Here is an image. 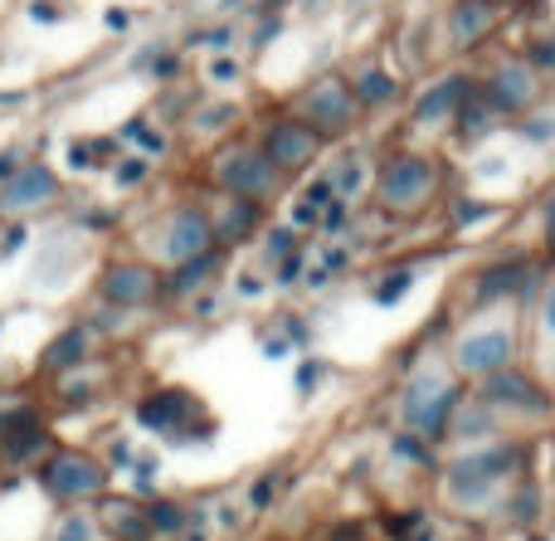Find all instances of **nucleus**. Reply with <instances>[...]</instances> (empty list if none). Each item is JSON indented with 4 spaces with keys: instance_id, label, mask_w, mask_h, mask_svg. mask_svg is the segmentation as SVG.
Instances as JSON below:
<instances>
[{
    "instance_id": "obj_17",
    "label": "nucleus",
    "mask_w": 555,
    "mask_h": 541,
    "mask_svg": "<svg viewBox=\"0 0 555 541\" xmlns=\"http://www.w3.org/2000/svg\"><path fill=\"white\" fill-rule=\"evenodd\" d=\"M215 254L205 249V254H195V259H185V263H176V293H195V283H205L215 273Z\"/></svg>"
},
{
    "instance_id": "obj_18",
    "label": "nucleus",
    "mask_w": 555,
    "mask_h": 541,
    "mask_svg": "<svg viewBox=\"0 0 555 541\" xmlns=\"http://www.w3.org/2000/svg\"><path fill=\"white\" fill-rule=\"evenodd\" d=\"M390 93H395V83L385 74H365L361 83H356V98H361V103H390Z\"/></svg>"
},
{
    "instance_id": "obj_21",
    "label": "nucleus",
    "mask_w": 555,
    "mask_h": 541,
    "mask_svg": "<svg viewBox=\"0 0 555 541\" xmlns=\"http://www.w3.org/2000/svg\"><path fill=\"white\" fill-rule=\"evenodd\" d=\"M156 527H181V513H171V507H156Z\"/></svg>"
},
{
    "instance_id": "obj_16",
    "label": "nucleus",
    "mask_w": 555,
    "mask_h": 541,
    "mask_svg": "<svg viewBox=\"0 0 555 541\" xmlns=\"http://www.w3.org/2000/svg\"><path fill=\"white\" fill-rule=\"evenodd\" d=\"M83 347H88V332H83V327H68L64 337H59L54 347L44 351V361H49V366H54V371H68V366H78V357H83Z\"/></svg>"
},
{
    "instance_id": "obj_19",
    "label": "nucleus",
    "mask_w": 555,
    "mask_h": 541,
    "mask_svg": "<svg viewBox=\"0 0 555 541\" xmlns=\"http://www.w3.org/2000/svg\"><path fill=\"white\" fill-rule=\"evenodd\" d=\"M404 288H410V279H404V273H395V279L390 283H385V288L380 293H375V298H380V302H395V298H400V293Z\"/></svg>"
},
{
    "instance_id": "obj_15",
    "label": "nucleus",
    "mask_w": 555,
    "mask_h": 541,
    "mask_svg": "<svg viewBox=\"0 0 555 541\" xmlns=\"http://www.w3.org/2000/svg\"><path fill=\"white\" fill-rule=\"evenodd\" d=\"M488 25H492V0H463V5L453 10V39H459V44H473Z\"/></svg>"
},
{
    "instance_id": "obj_2",
    "label": "nucleus",
    "mask_w": 555,
    "mask_h": 541,
    "mask_svg": "<svg viewBox=\"0 0 555 541\" xmlns=\"http://www.w3.org/2000/svg\"><path fill=\"white\" fill-rule=\"evenodd\" d=\"M453 415V390L439 386V381H420V386H410V396H404V420H410V429H424V435H439L443 425H449Z\"/></svg>"
},
{
    "instance_id": "obj_23",
    "label": "nucleus",
    "mask_w": 555,
    "mask_h": 541,
    "mask_svg": "<svg viewBox=\"0 0 555 541\" xmlns=\"http://www.w3.org/2000/svg\"><path fill=\"white\" fill-rule=\"evenodd\" d=\"M546 327L555 332V293H551V308H546Z\"/></svg>"
},
{
    "instance_id": "obj_11",
    "label": "nucleus",
    "mask_w": 555,
    "mask_h": 541,
    "mask_svg": "<svg viewBox=\"0 0 555 541\" xmlns=\"http://www.w3.org/2000/svg\"><path fill=\"white\" fill-rule=\"evenodd\" d=\"M488 396L492 400H517V410H546V396H541L537 381L517 376V371H498V376H488Z\"/></svg>"
},
{
    "instance_id": "obj_6",
    "label": "nucleus",
    "mask_w": 555,
    "mask_h": 541,
    "mask_svg": "<svg viewBox=\"0 0 555 541\" xmlns=\"http://www.w3.org/2000/svg\"><path fill=\"white\" fill-rule=\"evenodd\" d=\"M54 191H59V181H54V171L49 166H25V171H15L5 181V191H0V210H29V205H44V201H54Z\"/></svg>"
},
{
    "instance_id": "obj_20",
    "label": "nucleus",
    "mask_w": 555,
    "mask_h": 541,
    "mask_svg": "<svg viewBox=\"0 0 555 541\" xmlns=\"http://www.w3.org/2000/svg\"><path fill=\"white\" fill-rule=\"evenodd\" d=\"M59 541H88V523H83V517H74V523L59 532Z\"/></svg>"
},
{
    "instance_id": "obj_12",
    "label": "nucleus",
    "mask_w": 555,
    "mask_h": 541,
    "mask_svg": "<svg viewBox=\"0 0 555 541\" xmlns=\"http://www.w3.org/2000/svg\"><path fill=\"white\" fill-rule=\"evenodd\" d=\"M531 283V263L527 259H512V263H498V269H488L482 273V298H507V293H517V288H527Z\"/></svg>"
},
{
    "instance_id": "obj_4",
    "label": "nucleus",
    "mask_w": 555,
    "mask_h": 541,
    "mask_svg": "<svg viewBox=\"0 0 555 541\" xmlns=\"http://www.w3.org/2000/svg\"><path fill=\"white\" fill-rule=\"evenodd\" d=\"M459 366L468 371V376H498V371L512 366V337L502 327L478 332V337H468L459 347Z\"/></svg>"
},
{
    "instance_id": "obj_5",
    "label": "nucleus",
    "mask_w": 555,
    "mask_h": 541,
    "mask_svg": "<svg viewBox=\"0 0 555 541\" xmlns=\"http://www.w3.org/2000/svg\"><path fill=\"white\" fill-rule=\"evenodd\" d=\"M429 185H434L429 162H420V156H400V162L385 171L380 191H385V201L390 205H420L424 195H429Z\"/></svg>"
},
{
    "instance_id": "obj_14",
    "label": "nucleus",
    "mask_w": 555,
    "mask_h": 541,
    "mask_svg": "<svg viewBox=\"0 0 555 541\" xmlns=\"http://www.w3.org/2000/svg\"><path fill=\"white\" fill-rule=\"evenodd\" d=\"M307 103H312V113L322 117V127H346L351 123V113H356V103L346 98V88H336V83H322Z\"/></svg>"
},
{
    "instance_id": "obj_3",
    "label": "nucleus",
    "mask_w": 555,
    "mask_h": 541,
    "mask_svg": "<svg viewBox=\"0 0 555 541\" xmlns=\"http://www.w3.org/2000/svg\"><path fill=\"white\" fill-rule=\"evenodd\" d=\"M44 488L54 498H88L103 488V468L83 454H59L54 464L44 468Z\"/></svg>"
},
{
    "instance_id": "obj_7",
    "label": "nucleus",
    "mask_w": 555,
    "mask_h": 541,
    "mask_svg": "<svg viewBox=\"0 0 555 541\" xmlns=\"http://www.w3.org/2000/svg\"><path fill=\"white\" fill-rule=\"evenodd\" d=\"M205 249H210V220H205L201 210H176L171 230H166V259L185 263Z\"/></svg>"
},
{
    "instance_id": "obj_8",
    "label": "nucleus",
    "mask_w": 555,
    "mask_h": 541,
    "mask_svg": "<svg viewBox=\"0 0 555 541\" xmlns=\"http://www.w3.org/2000/svg\"><path fill=\"white\" fill-rule=\"evenodd\" d=\"M152 293H156V273L142 269V263H117L103 279V298L122 302V308H137V302H146Z\"/></svg>"
},
{
    "instance_id": "obj_10",
    "label": "nucleus",
    "mask_w": 555,
    "mask_h": 541,
    "mask_svg": "<svg viewBox=\"0 0 555 541\" xmlns=\"http://www.w3.org/2000/svg\"><path fill=\"white\" fill-rule=\"evenodd\" d=\"M269 162L278 166V171H287V166H302V162H312V152H317V132H307V127H273L269 132Z\"/></svg>"
},
{
    "instance_id": "obj_9",
    "label": "nucleus",
    "mask_w": 555,
    "mask_h": 541,
    "mask_svg": "<svg viewBox=\"0 0 555 541\" xmlns=\"http://www.w3.org/2000/svg\"><path fill=\"white\" fill-rule=\"evenodd\" d=\"M531 88H537V83H531V68L527 64H502L498 74L488 78V93H482V98H488L492 107H502V113H507V107H527L531 103Z\"/></svg>"
},
{
    "instance_id": "obj_13",
    "label": "nucleus",
    "mask_w": 555,
    "mask_h": 541,
    "mask_svg": "<svg viewBox=\"0 0 555 541\" xmlns=\"http://www.w3.org/2000/svg\"><path fill=\"white\" fill-rule=\"evenodd\" d=\"M463 78H443V83H434L429 93L420 98V103H414V117H424V123H434V117H449L453 107L463 103Z\"/></svg>"
},
{
    "instance_id": "obj_22",
    "label": "nucleus",
    "mask_w": 555,
    "mask_h": 541,
    "mask_svg": "<svg viewBox=\"0 0 555 541\" xmlns=\"http://www.w3.org/2000/svg\"><path fill=\"white\" fill-rule=\"evenodd\" d=\"M10 176H15V156L0 152V181H10Z\"/></svg>"
},
{
    "instance_id": "obj_1",
    "label": "nucleus",
    "mask_w": 555,
    "mask_h": 541,
    "mask_svg": "<svg viewBox=\"0 0 555 541\" xmlns=\"http://www.w3.org/2000/svg\"><path fill=\"white\" fill-rule=\"evenodd\" d=\"M215 171H220L224 191H234L240 201H263V195L278 185V166L263 152H254V146H234V152H224L220 162H215Z\"/></svg>"
}]
</instances>
